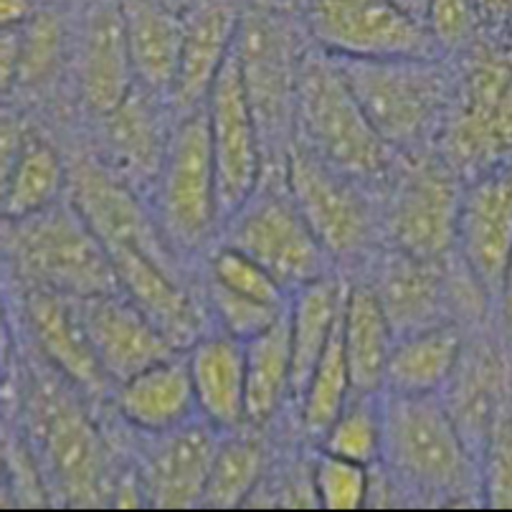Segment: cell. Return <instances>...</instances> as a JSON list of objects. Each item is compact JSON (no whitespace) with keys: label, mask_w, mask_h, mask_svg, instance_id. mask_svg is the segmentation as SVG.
I'll return each mask as SVG.
<instances>
[{"label":"cell","mask_w":512,"mask_h":512,"mask_svg":"<svg viewBox=\"0 0 512 512\" xmlns=\"http://www.w3.org/2000/svg\"><path fill=\"white\" fill-rule=\"evenodd\" d=\"M320 449L353 462L376 467L383 454V391H353Z\"/></svg>","instance_id":"e575fe53"},{"label":"cell","mask_w":512,"mask_h":512,"mask_svg":"<svg viewBox=\"0 0 512 512\" xmlns=\"http://www.w3.org/2000/svg\"><path fill=\"white\" fill-rule=\"evenodd\" d=\"M23 310H26L33 340L49 365H54L79 391L92 393V396L107 391L112 381L99 365L77 297L61 295L54 289L31 287Z\"/></svg>","instance_id":"d6986e66"},{"label":"cell","mask_w":512,"mask_h":512,"mask_svg":"<svg viewBox=\"0 0 512 512\" xmlns=\"http://www.w3.org/2000/svg\"><path fill=\"white\" fill-rule=\"evenodd\" d=\"M8 249L31 287L87 297L122 292L107 249L74 206H54L8 221Z\"/></svg>","instance_id":"8992f818"},{"label":"cell","mask_w":512,"mask_h":512,"mask_svg":"<svg viewBox=\"0 0 512 512\" xmlns=\"http://www.w3.org/2000/svg\"><path fill=\"white\" fill-rule=\"evenodd\" d=\"M353 391V378H350L348 358H345L343 345V315H340L333 338L327 343L320 363L312 371L310 381H307L305 391L300 396L302 426H305L307 436L322 442L325 431L338 419V414L343 411L345 401H348Z\"/></svg>","instance_id":"d6a6232c"},{"label":"cell","mask_w":512,"mask_h":512,"mask_svg":"<svg viewBox=\"0 0 512 512\" xmlns=\"http://www.w3.org/2000/svg\"><path fill=\"white\" fill-rule=\"evenodd\" d=\"M213 158L218 175L221 218L229 221L256 191L262 180V132L246 92L236 49L218 71L206 99Z\"/></svg>","instance_id":"7c38bea8"},{"label":"cell","mask_w":512,"mask_h":512,"mask_svg":"<svg viewBox=\"0 0 512 512\" xmlns=\"http://www.w3.org/2000/svg\"><path fill=\"white\" fill-rule=\"evenodd\" d=\"M229 224L226 244L256 259L289 295L333 274V256L310 229L292 196L256 191L229 218Z\"/></svg>","instance_id":"8fae6325"},{"label":"cell","mask_w":512,"mask_h":512,"mask_svg":"<svg viewBox=\"0 0 512 512\" xmlns=\"http://www.w3.org/2000/svg\"><path fill=\"white\" fill-rule=\"evenodd\" d=\"M442 150L454 170L474 178L512 163V49L477 39L462 51L457 84L442 125Z\"/></svg>","instance_id":"3957f363"},{"label":"cell","mask_w":512,"mask_h":512,"mask_svg":"<svg viewBox=\"0 0 512 512\" xmlns=\"http://www.w3.org/2000/svg\"><path fill=\"white\" fill-rule=\"evenodd\" d=\"M246 421L264 426L292 396L289 310L256 338L246 340Z\"/></svg>","instance_id":"4dcf8cb0"},{"label":"cell","mask_w":512,"mask_h":512,"mask_svg":"<svg viewBox=\"0 0 512 512\" xmlns=\"http://www.w3.org/2000/svg\"><path fill=\"white\" fill-rule=\"evenodd\" d=\"M457 244L474 284L495 305L512 254V163L485 170L464 191Z\"/></svg>","instance_id":"5bb4252c"},{"label":"cell","mask_w":512,"mask_h":512,"mask_svg":"<svg viewBox=\"0 0 512 512\" xmlns=\"http://www.w3.org/2000/svg\"><path fill=\"white\" fill-rule=\"evenodd\" d=\"M208 297H211L213 315L221 322V330L239 340H251L259 333H264L267 327H272L289 307H274L256 302L251 297L236 295L229 289L218 287V284H208Z\"/></svg>","instance_id":"ab89813d"},{"label":"cell","mask_w":512,"mask_h":512,"mask_svg":"<svg viewBox=\"0 0 512 512\" xmlns=\"http://www.w3.org/2000/svg\"><path fill=\"white\" fill-rule=\"evenodd\" d=\"M396 3L404 8V11H409L411 16L421 18V21L426 23V6H429V0H396Z\"/></svg>","instance_id":"f6af8a7d"},{"label":"cell","mask_w":512,"mask_h":512,"mask_svg":"<svg viewBox=\"0 0 512 512\" xmlns=\"http://www.w3.org/2000/svg\"><path fill=\"white\" fill-rule=\"evenodd\" d=\"M295 135L320 158L360 183L391 178L398 165L393 150L355 99L335 56L305 51L297 69Z\"/></svg>","instance_id":"7a4b0ae2"},{"label":"cell","mask_w":512,"mask_h":512,"mask_svg":"<svg viewBox=\"0 0 512 512\" xmlns=\"http://www.w3.org/2000/svg\"><path fill=\"white\" fill-rule=\"evenodd\" d=\"M482 497L490 507H512V391L502 401L480 457Z\"/></svg>","instance_id":"f35d334b"},{"label":"cell","mask_w":512,"mask_h":512,"mask_svg":"<svg viewBox=\"0 0 512 512\" xmlns=\"http://www.w3.org/2000/svg\"><path fill=\"white\" fill-rule=\"evenodd\" d=\"M117 411L142 434H163L196 419L198 401L188 355L173 353L120 383Z\"/></svg>","instance_id":"603a6c76"},{"label":"cell","mask_w":512,"mask_h":512,"mask_svg":"<svg viewBox=\"0 0 512 512\" xmlns=\"http://www.w3.org/2000/svg\"><path fill=\"white\" fill-rule=\"evenodd\" d=\"M464 353L462 330L449 322L396 338L383 391L406 396H442Z\"/></svg>","instance_id":"484cf974"},{"label":"cell","mask_w":512,"mask_h":512,"mask_svg":"<svg viewBox=\"0 0 512 512\" xmlns=\"http://www.w3.org/2000/svg\"><path fill=\"white\" fill-rule=\"evenodd\" d=\"M426 28L439 51H464L485 28L474 0H429Z\"/></svg>","instance_id":"60d3db41"},{"label":"cell","mask_w":512,"mask_h":512,"mask_svg":"<svg viewBox=\"0 0 512 512\" xmlns=\"http://www.w3.org/2000/svg\"><path fill=\"white\" fill-rule=\"evenodd\" d=\"M393 191L386 211V234L393 249L442 262L459 241L462 188L457 170L444 155L406 153L393 170Z\"/></svg>","instance_id":"ba28073f"},{"label":"cell","mask_w":512,"mask_h":512,"mask_svg":"<svg viewBox=\"0 0 512 512\" xmlns=\"http://www.w3.org/2000/svg\"><path fill=\"white\" fill-rule=\"evenodd\" d=\"M137 87L122 0H94L79 41V92L94 117L115 112Z\"/></svg>","instance_id":"ac0fdd59"},{"label":"cell","mask_w":512,"mask_h":512,"mask_svg":"<svg viewBox=\"0 0 512 512\" xmlns=\"http://www.w3.org/2000/svg\"><path fill=\"white\" fill-rule=\"evenodd\" d=\"M150 436L153 442L137 474L148 505L163 510L201 507L221 431L203 416H196L175 429Z\"/></svg>","instance_id":"9a60e30c"},{"label":"cell","mask_w":512,"mask_h":512,"mask_svg":"<svg viewBox=\"0 0 512 512\" xmlns=\"http://www.w3.org/2000/svg\"><path fill=\"white\" fill-rule=\"evenodd\" d=\"M61 54V23L46 11H36L28 23L18 26V61L13 84L44 82Z\"/></svg>","instance_id":"74e56055"},{"label":"cell","mask_w":512,"mask_h":512,"mask_svg":"<svg viewBox=\"0 0 512 512\" xmlns=\"http://www.w3.org/2000/svg\"><path fill=\"white\" fill-rule=\"evenodd\" d=\"M239 0H196L183 11V46L170 99L180 109L203 107L218 71L234 51L241 23Z\"/></svg>","instance_id":"44dd1931"},{"label":"cell","mask_w":512,"mask_h":512,"mask_svg":"<svg viewBox=\"0 0 512 512\" xmlns=\"http://www.w3.org/2000/svg\"><path fill=\"white\" fill-rule=\"evenodd\" d=\"M345 287L335 274L315 279L289 300V333H292V396L300 398L333 338L345 307Z\"/></svg>","instance_id":"83f0119b"},{"label":"cell","mask_w":512,"mask_h":512,"mask_svg":"<svg viewBox=\"0 0 512 512\" xmlns=\"http://www.w3.org/2000/svg\"><path fill=\"white\" fill-rule=\"evenodd\" d=\"M122 16L137 84L155 97H170L180 66L183 13L158 0H122Z\"/></svg>","instance_id":"4316f807"},{"label":"cell","mask_w":512,"mask_h":512,"mask_svg":"<svg viewBox=\"0 0 512 512\" xmlns=\"http://www.w3.org/2000/svg\"><path fill=\"white\" fill-rule=\"evenodd\" d=\"M264 472L262 444L244 434L221 436L201 507L231 510L249 502Z\"/></svg>","instance_id":"836d02e7"},{"label":"cell","mask_w":512,"mask_h":512,"mask_svg":"<svg viewBox=\"0 0 512 512\" xmlns=\"http://www.w3.org/2000/svg\"><path fill=\"white\" fill-rule=\"evenodd\" d=\"M335 61L368 120L393 150L414 153L431 132L442 130L457 77L436 59L335 56Z\"/></svg>","instance_id":"277c9868"},{"label":"cell","mask_w":512,"mask_h":512,"mask_svg":"<svg viewBox=\"0 0 512 512\" xmlns=\"http://www.w3.org/2000/svg\"><path fill=\"white\" fill-rule=\"evenodd\" d=\"M284 175L289 196L333 259H355L368 249L373 211L360 180L327 163L297 135L284 155Z\"/></svg>","instance_id":"30bf717a"},{"label":"cell","mask_w":512,"mask_h":512,"mask_svg":"<svg viewBox=\"0 0 512 512\" xmlns=\"http://www.w3.org/2000/svg\"><path fill=\"white\" fill-rule=\"evenodd\" d=\"M495 307H497V312H500L502 330H505L507 340L512 343V254L505 264V274H502L500 295H497Z\"/></svg>","instance_id":"7bdbcfd3"},{"label":"cell","mask_w":512,"mask_h":512,"mask_svg":"<svg viewBox=\"0 0 512 512\" xmlns=\"http://www.w3.org/2000/svg\"><path fill=\"white\" fill-rule=\"evenodd\" d=\"M482 21L490 28H510L512 26V0H474Z\"/></svg>","instance_id":"b9f144b4"},{"label":"cell","mask_w":512,"mask_h":512,"mask_svg":"<svg viewBox=\"0 0 512 512\" xmlns=\"http://www.w3.org/2000/svg\"><path fill=\"white\" fill-rule=\"evenodd\" d=\"M381 464L404 495L462 505L482 495L480 459L467 447L442 396L383 391Z\"/></svg>","instance_id":"6da1fadb"},{"label":"cell","mask_w":512,"mask_h":512,"mask_svg":"<svg viewBox=\"0 0 512 512\" xmlns=\"http://www.w3.org/2000/svg\"><path fill=\"white\" fill-rule=\"evenodd\" d=\"M107 254L122 295L130 297L150 317L175 350L191 348L203 335L201 312L178 284V277H173L170 264L135 246H109Z\"/></svg>","instance_id":"ffe728a7"},{"label":"cell","mask_w":512,"mask_h":512,"mask_svg":"<svg viewBox=\"0 0 512 512\" xmlns=\"http://www.w3.org/2000/svg\"><path fill=\"white\" fill-rule=\"evenodd\" d=\"M74 383L56 371L54 378H39L28 393V429L44 459L46 477L66 505H107L117 482L109 477L107 447L92 424Z\"/></svg>","instance_id":"5b68a950"},{"label":"cell","mask_w":512,"mask_h":512,"mask_svg":"<svg viewBox=\"0 0 512 512\" xmlns=\"http://www.w3.org/2000/svg\"><path fill=\"white\" fill-rule=\"evenodd\" d=\"M393 343L396 335L373 284L348 287L343 310V345L355 391H383Z\"/></svg>","instance_id":"f1b7e54d"},{"label":"cell","mask_w":512,"mask_h":512,"mask_svg":"<svg viewBox=\"0 0 512 512\" xmlns=\"http://www.w3.org/2000/svg\"><path fill=\"white\" fill-rule=\"evenodd\" d=\"M36 16V0H0V23L23 26Z\"/></svg>","instance_id":"ee69618b"},{"label":"cell","mask_w":512,"mask_h":512,"mask_svg":"<svg viewBox=\"0 0 512 512\" xmlns=\"http://www.w3.org/2000/svg\"><path fill=\"white\" fill-rule=\"evenodd\" d=\"M211 282L264 305L289 307L292 300L287 289L262 264L231 244H224L211 256Z\"/></svg>","instance_id":"d590c367"},{"label":"cell","mask_w":512,"mask_h":512,"mask_svg":"<svg viewBox=\"0 0 512 512\" xmlns=\"http://www.w3.org/2000/svg\"><path fill=\"white\" fill-rule=\"evenodd\" d=\"M310 39L340 59H436L439 46L421 18L396 0H305Z\"/></svg>","instance_id":"9c48e42d"},{"label":"cell","mask_w":512,"mask_h":512,"mask_svg":"<svg viewBox=\"0 0 512 512\" xmlns=\"http://www.w3.org/2000/svg\"><path fill=\"white\" fill-rule=\"evenodd\" d=\"M158 3H163V6L173 8V11H178V13H183V11H188V8H191L196 0H158Z\"/></svg>","instance_id":"bcb514c9"},{"label":"cell","mask_w":512,"mask_h":512,"mask_svg":"<svg viewBox=\"0 0 512 512\" xmlns=\"http://www.w3.org/2000/svg\"><path fill=\"white\" fill-rule=\"evenodd\" d=\"M158 211L173 249H201L224 221L206 104L186 112L170 132L158 173Z\"/></svg>","instance_id":"52a82bcc"},{"label":"cell","mask_w":512,"mask_h":512,"mask_svg":"<svg viewBox=\"0 0 512 512\" xmlns=\"http://www.w3.org/2000/svg\"><path fill=\"white\" fill-rule=\"evenodd\" d=\"M295 46L292 26L279 11L264 3L241 11L234 49L262 140L264 135H279L284 122L295 117L297 69L302 59Z\"/></svg>","instance_id":"4fadbf2b"},{"label":"cell","mask_w":512,"mask_h":512,"mask_svg":"<svg viewBox=\"0 0 512 512\" xmlns=\"http://www.w3.org/2000/svg\"><path fill=\"white\" fill-rule=\"evenodd\" d=\"M69 198L104 249L135 246L170 264L165 234H158L148 213L137 203L132 188H127L122 175L112 168H104L97 160L77 163L69 175Z\"/></svg>","instance_id":"2e32d148"},{"label":"cell","mask_w":512,"mask_h":512,"mask_svg":"<svg viewBox=\"0 0 512 512\" xmlns=\"http://www.w3.org/2000/svg\"><path fill=\"white\" fill-rule=\"evenodd\" d=\"M198 414L218 431H234L246 421V345L226 330L201 335L188 348Z\"/></svg>","instance_id":"cb8c5ba5"},{"label":"cell","mask_w":512,"mask_h":512,"mask_svg":"<svg viewBox=\"0 0 512 512\" xmlns=\"http://www.w3.org/2000/svg\"><path fill=\"white\" fill-rule=\"evenodd\" d=\"M371 467L320 449L312 467V490L325 510H358L368 500Z\"/></svg>","instance_id":"8d00e7d4"},{"label":"cell","mask_w":512,"mask_h":512,"mask_svg":"<svg viewBox=\"0 0 512 512\" xmlns=\"http://www.w3.org/2000/svg\"><path fill=\"white\" fill-rule=\"evenodd\" d=\"M510 391L512 368L505 355H497V348L485 340L464 343L457 373L442 398L449 414L457 421L459 434L464 436V442L477 459L485 452L497 411Z\"/></svg>","instance_id":"7402d4cb"},{"label":"cell","mask_w":512,"mask_h":512,"mask_svg":"<svg viewBox=\"0 0 512 512\" xmlns=\"http://www.w3.org/2000/svg\"><path fill=\"white\" fill-rule=\"evenodd\" d=\"M150 94L153 92L137 84L115 112L102 117L104 145L112 158V168H120L117 175L158 178L170 135L160 132L158 109L153 112Z\"/></svg>","instance_id":"f546056e"},{"label":"cell","mask_w":512,"mask_h":512,"mask_svg":"<svg viewBox=\"0 0 512 512\" xmlns=\"http://www.w3.org/2000/svg\"><path fill=\"white\" fill-rule=\"evenodd\" d=\"M66 183L59 153L41 135L26 132L11 168L3 170V216L21 221L54 206Z\"/></svg>","instance_id":"1f68e13d"},{"label":"cell","mask_w":512,"mask_h":512,"mask_svg":"<svg viewBox=\"0 0 512 512\" xmlns=\"http://www.w3.org/2000/svg\"><path fill=\"white\" fill-rule=\"evenodd\" d=\"M373 289L396 338L444 322L442 307L447 292L439 262H426L393 249L378 267Z\"/></svg>","instance_id":"d4e9b609"},{"label":"cell","mask_w":512,"mask_h":512,"mask_svg":"<svg viewBox=\"0 0 512 512\" xmlns=\"http://www.w3.org/2000/svg\"><path fill=\"white\" fill-rule=\"evenodd\" d=\"M507 44H510V49H512V26H510V39H507Z\"/></svg>","instance_id":"7dc6e473"},{"label":"cell","mask_w":512,"mask_h":512,"mask_svg":"<svg viewBox=\"0 0 512 512\" xmlns=\"http://www.w3.org/2000/svg\"><path fill=\"white\" fill-rule=\"evenodd\" d=\"M79 310L99 365L117 386L145 371L148 365L180 353L122 292L79 300Z\"/></svg>","instance_id":"e0dca14e"}]
</instances>
